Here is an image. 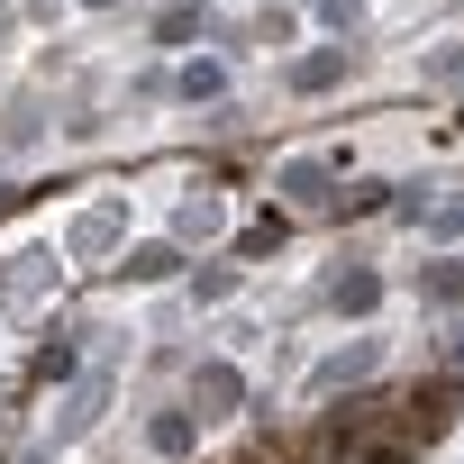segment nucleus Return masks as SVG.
<instances>
[{"label":"nucleus","mask_w":464,"mask_h":464,"mask_svg":"<svg viewBox=\"0 0 464 464\" xmlns=\"http://www.w3.org/2000/svg\"><path fill=\"white\" fill-rule=\"evenodd\" d=\"M46 292H55V246H10V265H0V310L28 319Z\"/></svg>","instance_id":"1"},{"label":"nucleus","mask_w":464,"mask_h":464,"mask_svg":"<svg viewBox=\"0 0 464 464\" xmlns=\"http://www.w3.org/2000/svg\"><path fill=\"white\" fill-rule=\"evenodd\" d=\"M382 337H355V346H337V355H319L310 364V401H328V392H346V382H364V373H382Z\"/></svg>","instance_id":"2"},{"label":"nucleus","mask_w":464,"mask_h":464,"mask_svg":"<svg viewBox=\"0 0 464 464\" xmlns=\"http://www.w3.org/2000/svg\"><path fill=\"white\" fill-rule=\"evenodd\" d=\"M237 401H246V373L227 364V355H200V364H191V410H200V419L237 410Z\"/></svg>","instance_id":"3"},{"label":"nucleus","mask_w":464,"mask_h":464,"mask_svg":"<svg viewBox=\"0 0 464 464\" xmlns=\"http://www.w3.org/2000/svg\"><path fill=\"white\" fill-rule=\"evenodd\" d=\"M101 401H110V373H82V382L64 392V410H55V446L92 437V428H101Z\"/></svg>","instance_id":"4"},{"label":"nucleus","mask_w":464,"mask_h":464,"mask_svg":"<svg viewBox=\"0 0 464 464\" xmlns=\"http://www.w3.org/2000/svg\"><path fill=\"white\" fill-rule=\"evenodd\" d=\"M191 446H200V410H155V419H146V455L182 464Z\"/></svg>","instance_id":"5"},{"label":"nucleus","mask_w":464,"mask_h":464,"mask_svg":"<svg viewBox=\"0 0 464 464\" xmlns=\"http://www.w3.org/2000/svg\"><path fill=\"white\" fill-rule=\"evenodd\" d=\"M346 64H355L346 46H319V55H301L283 82H292V92H337V82H346Z\"/></svg>","instance_id":"6"},{"label":"nucleus","mask_w":464,"mask_h":464,"mask_svg":"<svg viewBox=\"0 0 464 464\" xmlns=\"http://www.w3.org/2000/svg\"><path fill=\"white\" fill-rule=\"evenodd\" d=\"M274 191H292L301 209H328V164H319V155H292V164L274 173Z\"/></svg>","instance_id":"7"},{"label":"nucleus","mask_w":464,"mask_h":464,"mask_svg":"<svg viewBox=\"0 0 464 464\" xmlns=\"http://www.w3.org/2000/svg\"><path fill=\"white\" fill-rule=\"evenodd\" d=\"M119 274H128L137 292H146V283H173V274H182V246H137V256H128Z\"/></svg>","instance_id":"8"},{"label":"nucleus","mask_w":464,"mask_h":464,"mask_svg":"<svg viewBox=\"0 0 464 464\" xmlns=\"http://www.w3.org/2000/svg\"><path fill=\"white\" fill-rule=\"evenodd\" d=\"M419 301H437V310H464V256L428 265V274H419Z\"/></svg>","instance_id":"9"},{"label":"nucleus","mask_w":464,"mask_h":464,"mask_svg":"<svg viewBox=\"0 0 464 464\" xmlns=\"http://www.w3.org/2000/svg\"><path fill=\"white\" fill-rule=\"evenodd\" d=\"M119 246V209H82L73 218V256H110Z\"/></svg>","instance_id":"10"},{"label":"nucleus","mask_w":464,"mask_h":464,"mask_svg":"<svg viewBox=\"0 0 464 464\" xmlns=\"http://www.w3.org/2000/svg\"><path fill=\"white\" fill-rule=\"evenodd\" d=\"M191 37H209V10H191V0H173V10L155 19V46H191Z\"/></svg>","instance_id":"11"},{"label":"nucleus","mask_w":464,"mask_h":464,"mask_svg":"<svg viewBox=\"0 0 464 464\" xmlns=\"http://www.w3.org/2000/svg\"><path fill=\"white\" fill-rule=\"evenodd\" d=\"M328 301H337V310H355V319H364V310H373V301H382V274H337V283H328Z\"/></svg>","instance_id":"12"},{"label":"nucleus","mask_w":464,"mask_h":464,"mask_svg":"<svg viewBox=\"0 0 464 464\" xmlns=\"http://www.w3.org/2000/svg\"><path fill=\"white\" fill-rule=\"evenodd\" d=\"M173 92H182V101H218V92H227V64H182Z\"/></svg>","instance_id":"13"},{"label":"nucleus","mask_w":464,"mask_h":464,"mask_svg":"<svg viewBox=\"0 0 464 464\" xmlns=\"http://www.w3.org/2000/svg\"><path fill=\"white\" fill-rule=\"evenodd\" d=\"M191 301H209V310L237 301V265H200V274H191Z\"/></svg>","instance_id":"14"},{"label":"nucleus","mask_w":464,"mask_h":464,"mask_svg":"<svg viewBox=\"0 0 464 464\" xmlns=\"http://www.w3.org/2000/svg\"><path fill=\"white\" fill-rule=\"evenodd\" d=\"M218 227H227V209L200 191V200H182V237H218Z\"/></svg>","instance_id":"15"},{"label":"nucleus","mask_w":464,"mask_h":464,"mask_svg":"<svg viewBox=\"0 0 464 464\" xmlns=\"http://www.w3.org/2000/svg\"><path fill=\"white\" fill-rule=\"evenodd\" d=\"M428 82H464V46H446V55H428Z\"/></svg>","instance_id":"16"},{"label":"nucleus","mask_w":464,"mask_h":464,"mask_svg":"<svg viewBox=\"0 0 464 464\" xmlns=\"http://www.w3.org/2000/svg\"><path fill=\"white\" fill-rule=\"evenodd\" d=\"M437 227H455V237H464V200H446V209H437Z\"/></svg>","instance_id":"17"},{"label":"nucleus","mask_w":464,"mask_h":464,"mask_svg":"<svg viewBox=\"0 0 464 464\" xmlns=\"http://www.w3.org/2000/svg\"><path fill=\"white\" fill-rule=\"evenodd\" d=\"M82 10H119V0H82Z\"/></svg>","instance_id":"18"},{"label":"nucleus","mask_w":464,"mask_h":464,"mask_svg":"<svg viewBox=\"0 0 464 464\" xmlns=\"http://www.w3.org/2000/svg\"><path fill=\"white\" fill-rule=\"evenodd\" d=\"M0 37H10V19H0Z\"/></svg>","instance_id":"19"}]
</instances>
